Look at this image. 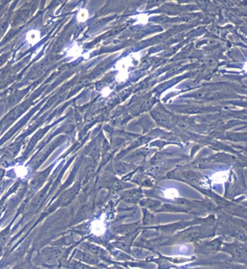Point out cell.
<instances>
[{
    "label": "cell",
    "instance_id": "3",
    "mask_svg": "<svg viewBox=\"0 0 247 269\" xmlns=\"http://www.w3.org/2000/svg\"><path fill=\"white\" fill-rule=\"evenodd\" d=\"M183 176L186 180L189 181L190 182L194 183V184H197V183H199V182H200V179H199V177L197 176V175L195 173L192 172V171H186V172H184L183 174Z\"/></svg>",
    "mask_w": 247,
    "mask_h": 269
},
{
    "label": "cell",
    "instance_id": "1",
    "mask_svg": "<svg viewBox=\"0 0 247 269\" xmlns=\"http://www.w3.org/2000/svg\"><path fill=\"white\" fill-rule=\"evenodd\" d=\"M41 39V32L38 29H32L29 30L26 35V40L31 46L35 45Z\"/></svg>",
    "mask_w": 247,
    "mask_h": 269
},
{
    "label": "cell",
    "instance_id": "4",
    "mask_svg": "<svg viewBox=\"0 0 247 269\" xmlns=\"http://www.w3.org/2000/svg\"><path fill=\"white\" fill-rule=\"evenodd\" d=\"M153 116L155 119L159 123L163 124H168L169 123V120L167 119V118H166L165 116H164L163 115H161V113H153Z\"/></svg>",
    "mask_w": 247,
    "mask_h": 269
},
{
    "label": "cell",
    "instance_id": "8",
    "mask_svg": "<svg viewBox=\"0 0 247 269\" xmlns=\"http://www.w3.org/2000/svg\"><path fill=\"white\" fill-rule=\"evenodd\" d=\"M235 235L238 237V239L241 240H246V235H245L244 232H243L242 230H240V229H238L235 232Z\"/></svg>",
    "mask_w": 247,
    "mask_h": 269
},
{
    "label": "cell",
    "instance_id": "9",
    "mask_svg": "<svg viewBox=\"0 0 247 269\" xmlns=\"http://www.w3.org/2000/svg\"><path fill=\"white\" fill-rule=\"evenodd\" d=\"M229 138L231 140H233V141H240V140L244 139L245 136L244 135L235 134V135H231V136L229 137Z\"/></svg>",
    "mask_w": 247,
    "mask_h": 269
},
{
    "label": "cell",
    "instance_id": "2",
    "mask_svg": "<svg viewBox=\"0 0 247 269\" xmlns=\"http://www.w3.org/2000/svg\"><path fill=\"white\" fill-rule=\"evenodd\" d=\"M82 53V49L78 45H73L72 47L67 48L65 55L67 57H79Z\"/></svg>",
    "mask_w": 247,
    "mask_h": 269
},
{
    "label": "cell",
    "instance_id": "6",
    "mask_svg": "<svg viewBox=\"0 0 247 269\" xmlns=\"http://www.w3.org/2000/svg\"><path fill=\"white\" fill-rule=\"evenodd\" d=\"M88 18V12L85 9L80 10L77 14V19L80 22L85 21Z\"/></svg>",
    "mask_w": 247,
    "mask_h": 269
},
{
    "label": "cell",
    "instance_id": "5",
    "mask_svg": "<svg viewBox=\"0 0 247 269\" xmlns=\"http://www.w3.org/2000/svg\"><path fill=\"white\" fill-rule=\"evenodd\" d=\"M146 206H147L150 209H157L161 207V202L159 201L153 200V199H148L146 202Z\"/></svg>",
    "mask_w": 247,
    "mask_h": 269
},
{
    "label": "cell",
    "instance_id": "7",
    "mask_svg": "<svg viewBox=\"0 0 247 269\" xmlns=\"http://www.w3.org/2000/svg\"><path fill=\"white\" fill-rule=\"evenodd\" d=\"M200 235V231L198 230V229H194V230L191 231V232H189V233H188L187 239H189V240H192L197 238Z\"/></svg>",
    "mask_w": 247,
    "mask_h": 269
}]
</instances>
